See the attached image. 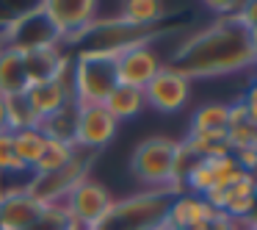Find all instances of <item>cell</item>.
Masks as SVG:
<instances>
[{"label": "cell", "instance_id": "cell-1", "mask_svg": "<svg viewBox=\"0 0 257 230\" xmlns=\"http://www.w3.org/2000/svg\"><path fill=\"white\" fill-rule=\"evenodd\" d=\"M166 67L177 69L188 81H207L243 72V69L254 67L249 47V28L238 20V12L227 14V17L221 14L210 25L191 34L174 50Z\"/></svg>", "mask_w": 257, "mask_h": 230}, {"label": "cell", "instance_id": "cell-2", "mask_svg": "<svg viewBox=\"0 0 257 230\" xmlns=\"http://www.w3.org/2000/svg\"><path fill=\"white\" fill-rule=\"evenodd\" d=\"M180 141L166 136H150L133 150L130 172L139 183L147 186V191H172L180 194V186L174 180V161H177Z\"/></svg>", "mask_w": 257, "mask_h": 230}, {"label": "cell", "instance_id": "cell-3", "mask_svg": "<svg viewBox=\"0 0 257 230\" xmlns=\"http://www.w3.org/2000/svg\"><path fill=\"white\" fill-rule=\"evenodd\" d=\"M119 86L116 56L100 50H80L72 58V92L78 106L105 103L108 95Z\"/></svg>", "mask_w": 257, "mask_h": 230}, {"label": "cell", "instance_id": "cell-4", "mask_svg": "<svg viewBox=\"0 0 257 230\" xmlns=\"http://www.w3.org/2000/svg\"><path fill=\"white\" fill-rule=\"evenodd\" d=\"M172 191H139L124 200H113L97 230H152L166 222Z\"/></svg>", "mask_w": 257, "mask_h": 230}, {"label": "cell", "instance_id": "cell-5", "mask_svg": "<svg viewBox=\"0 0 257 230\" xmlns=\"http://www.w3.org/2000/svg\"><path fill=\"white\" fill-rule=\"evenodd\" d=\"M97 152L89 150H75L72 161L67 167L56 169V172H47V175H31L28 180V191L42 202V205H53V202H67V197L72 194V189L78 183H83L89 178V167H91V158Z\"/></svg>", "mask_w": 257, "mask_h": 230}, {"label": "cell", "instance_id": "cell-6", "mask_svg": "<svg viewBox=\"0 0 257 230\" xmlns=\"http://www.w3.org/2000/svg\"><path fill=\"white\" fill-rule=\"evenodd\" d=\"M6 36V47L9 50H20V53H31V50H42V47H56L61 45L56 28L50 25V20L45 17L42 9H31V12L14 17L3 31Z\"/></svg>", "mask_w": 257, "mask_h": 230}, {"label": "cell", "instance_id": "cell-7", "mask_svg": "<svg viewBox=\"0 0 257 230\" xmlns=\"http://www.w3.org/2000/svg\"><path fill=\"white\" fill-rule=\"evenodd\" d=\"M39 9L50 20L61 42H67L69 36L80 39L86 28L97 20V3L91 0H50V3H42Z\"/></svg>", "mask_w": 257, "mask_h": 230}, {"label": "cell", "instance_id": "cell-8", "mask_svg": "<svg viewBox=\"0 0 257 230\" xmlns=\"http://www.w3.org/2000/svg\"><path fill=\"white\" fill-rule=\"evenodd\" d=\"M64 205H67L69 216H72L83 230H97V224L102 222L108 208L113 205V197L102 183L86 178L83 183H78L72 189V194L67 197Z\"/></svg>", "mask_w": 257, "mask_h": 230}, {"label": "cell", "instance_id": "cell-9", "mask_svg": "<svg viewBox=\"0 0 257 230\" xmlns=\"http://www.w3.org/2000/svg\"><path fill=\"white\" fill-rule=\"evenodd\" d=\"M119 122L111 117L102 103L94 106H78V125H75V147L80 150L97 152L102 147H108L116 136Z\"/></svg>", "mask_w": 257, "mask_h": 230}, {"label": "cell", "instance_id": "cell-10", "mask_svg": "<svg viewBox=\"0 0 257 230\" xmlns=\"http://www.w3.org/2000/svg\"><path fill=\"white\" fill-rule=\"evenodd\" d=\"M31 111L36 114V119H45L50 114L61 111L67 103H75V92H72V58H67V64L61 67V72L50 81L34 84L25 92Z\"/></svg>", "mask_w": 257, "mask_h": 230}, {"label": "cell", "instance_id": "cell-11", "mask_svg": "<svg viewBox=\"0 0 257 230\" xmlns=\"http://www.w3.org/2000/svg\"><path fill=\"white\" fill-rule=\"evenodd\" d=\"M191 97V81L185 75H180L177 69L163 64L161 72L147 84L144 89V100L147 108H155L161 114H174L188 103Z\"/></svg>", "mask_w": 257, "mask_h": 230}, {"label": "cell", "instance_id": "cell-12", "mask_svg": "<svg viewBox=\"0 0 257 230\" xmlns=\"http://www.w3.org/2000/svg\"><path fill=\"white\" fill-rule=\"evenodd\" d=\"M161 56L152 50L150 42L144 45H136V47H127L116 56V78H119V86H130V89H147L152 78L161 72Z\"/></svg>", "mask_w": 257, "mask_h": 230}, {"label": "cell", "instance_id": "cell-13", "mask_svg": "<svg viewBox=\"0 0 257 230\" xmlns=\"http://www.w3.org/2000/svg\"><path fill=\"white\" fill-rule=\"evenodd\" d=\"M42 211L45 205L28 189L12 191L0 197V230H34Z\"/></svg>", "mask_w": 257, "mask_h": 230}, {"label": "cell", "instance_id": "cell-14", "mask_svg": "<svg viewBox=\"0 0 257 230\" xmlns=\"http://www.w3.org/2000/svg\"><path fill=\"white\" fill-rule=\"evenodd\" d=\"M218 211H213V205L205 197H194V194H177L172 197L166 211V224L172 230H191L196 224H205L210 219H216Z\"/></svg>", "mask_w": 257, "mask_h": 230}, {"label": "cell", "instance_id": "cell-15", "mask_svg": "<svg viewBox=\"0 0 257 230\" xmlns=\"http://www.w3.org/2000/svg\"><path fill=\"white\" fill-rule=\"evenodd\" d=\"M227 128H229V103H205L202 108H196L188 136L207 141H227Z\"/></svg>", "mask_w": 257, "mask_h": 230}, {"label": "cell", "instance_id": "cell-16", "mask_svg": "<svg viewBox=\"0 0 257 230\" xmlns=\"http://www.w3.org/2000/svg\"><path fill=\"white\" fill-rule=\"evenodd\" d=\"M28 72H25V56L20 50H0V95L17 97L28 92Z\"/></svg>", "mask_w": 257, "mask_h": 230}, {"label": "cell", "instance_id": "cell-17", "mask_svg": "<svg viewBox=\"0 0 257 230\" xmlns=\"http://www.w3.org/2000/svg\"><path fill=\"white\" fill-rule=\"evenodd\" d=\"M75 125H78V103H67L61 111L39 119L36 128H39L50 141H61V144L75 147Z\"/></svg>", "mask_w": 257, "mask_h": 230}, {"label": "cell", "instance_id": "cell-18", "mask_svg": "<svg viewBox=\"0 0 257 230\" xmlns=\"http://www.w3.org/2000/svg\"><path fill=\"white\" fill-rule=\"evenodd\" d=\"M116 17L124 20L127 25H133V28L152 31L155 23L166 20V6L158 3V0H127V3H122V12Z\"/></svg>", "mask_w": 257, "mask_h": 230}, {"label": "cell", "instance_id": "cell-19", "mask_svg": "<svg viewBox=\"0 0 257 230\" xmlns=\"http://www.w3.org/2000/svg\"><path fill=\"white\" fill-rule=\"evenodd\" d=\"M12 141H14V152H17L20 164H23L28 172H34V167L39 164L42 152H45V147H47V136L34 125V128L12 130Z\"/></svg>", "mask_w": 257, "mask_h": 230}, {"label": "cell", "instance_id": "cell-20", "mask_svg": "<svg viewBox=\"0 0 257 230\" xmlns=\"http://www.w3.org/2000/svg\"><path fill=\"white\" fill-rule=\"evenodd\" d=\"M102 106L111 111V117L116 122H124V119H136L141 111L147 108L144 92L141 89H130V86H116V89L108 95V100Z\"/></svg>", "mask_w": 257, "mask_h": 230}, {"label": "cell", "instance_id": "cell-21", "mask_svg": "<svg viewBox=\"0 0 257 230\" xmlns=\"http://www.w3.org/2000/svg\"><path fill=\"white\" fill-rule=\"evenodd\" d=\"M75 150H78V147H72V144H61V141H50V139H47L45 152H42L39 164L34 167V172H31V175H47V172H56V169L67 167V164L72 161Z\"/></svg>", "mask_w": 257, "mask_h": 230}, {"label": "cell", "instance_id": "cell-22", "mask_svg": "<svg viewBox=\"0 0 257 230\" xmlns=\"http://www.w3.org/2000/svg\"><path fill=\"white\" fill-rule=\"evenodd\" d=\"M14 175H31V172L20 164L17 152H14L12 130H9V133H0V178H14Z\"/></svg>", "mask_w": 257, "mask_h": 230}, {"label": "cell", "instance_id": "cell-23", "mask_svg": "<svg viewBox=\"0 0 257 230\" xmlns=\"http://www.w3.org/2000/svg\"><path fill=\"white\" fill-rule=\"evenodd\" d=\"M9 103V122H12V130H20V128H34L39 119H36V114L31 111L28 100H25V95H17V97H6Z\"/></svg>", "mask_w": 257, "mask_h": 230}, {"label": "cell", "instance_id": "cell-24", "mask_svg": "<svg viewBox=\"0 0 257 230\" xmlns=\"http://www.w3.org/2000/svg\"><path fill=\"white\" fill-rule=\"evenodd\" d=\"M232 158L238 161V167L243 169V172L254 175V169H257V147H249V150H238V152H232Z\"/></svg>", "mask_w": 257, "mask_h": 230}, {"label": "cell", "instance_id": "cell-25", "mask_svg": "<svg viewBox=\"0 0 257 230\" xmlns=\"http://www.w3.org/2000/svg\"><path fill=\"white\" fill-rule=\"evenodd\" d=\"M240 106H243L246 117L251 119V122L257 125V84H249V89H246L243 100H240Z\"/></svg>", "mask_w": 257, "mask_h": 230}, {"label": "cell", "instance_id": "cell-26", "mask_svg": "<svg viewBox=\"0 0 257 230\" xmlns=\"http://www.w3.org/2000/svg\"><path fill=\"white\" fill-rule=\"evenodd\" d=\"M238 20L246 25V28L257 25V0H251V3H240V9H238Z\"/></svg>", "mask_w": 257, "mask_h": 230}, {"label": "cell", "instance_id": "cell-27", "mask_svg": "<svg viewBox=\"0 0 257 230\" xmlns=\"http://www.w3.org/2000/svg\"><path fill=\"white\" fill-rule=\"evenodd\" d=\"M12 130V122H9V103L6 97L0 95V133H9Z\"/></svg>", "mask_w": 257, "mask_h": 230}, {"label": "cell", "instance_id": "cell-28", "mask_svg": "<svg viewBox=\"0 0 257 230\" xmlns=\"http://www.w3.org/2000/svg\"><path fill=\"white\" fill-rule=\"evenodd\" d=\"M257 224V183H254V197H251V213L246 216V227Z\"/></svg>", "mask_w": 257, "mask_h": 230}, {"label": "cell", "instance_id": "cell-29", "mask_svg": "<svg viewBox=\"0 0 257 230\" xmlns=\"http://www.w3.org/2000/svg\"><path fill=\"white\" fill-rule=\"evenodd\" d=\"M249 47H251V58H254V64H257V25L249 28Z\"/></svg>", "mask_w": 257, "mask_h": 230}, {"label": "cell", "instance_id": "cell-30", "mask_svg": "<svg viewBox=\"0 0 257 230\" xmlns=\"http://www.w3.org/2000/svg\"><path fill=\"white\" fill-rule=\"evenodd\" d=\"M152 230H172V227H169V224L163 222V224H158V227H152Z\"/></svg>", "mask_w": 257, "mask_h": 230}, {"label": "cell", "instance_id": "cell-31", "mask_svg": "<svg viewBox=\"0 0 257 230\" xmlns=\"http://www.w3.org/2000/svg\"><path fill=\"white\" fill-rule=\"evenodd\" d=\"M246 230H257V224H251V227H246Z\"/></svg>", "mask_w": 257, "mask_h": 230}, {"label": "cell", "instance_id": "cell-32", "mask_svg": "<svg viewBox=\"0 0 257 230\" xmlns=\"http://www.w3.org/2000/svg\"><path fill=\"white\" fill-rule=\"evenodd\" d=\"M254 84H257V78H254Z\"/></svg>", "mask_w": 257, "mask_h": 230}]
</instances>
